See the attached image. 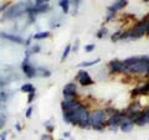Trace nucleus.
<instances>
[{"label":"nucleus","instance_id":"obj_1","mask_svg":"<svg viewBox=\"0 0 149 140\" xmlns=\"http://www.w3.org/2000/svg\"><path fill=\"white\" fill-rule=\"evenodd\" d=\"M34 5L30 0L27 1H20L15 4V5H11L10 8H8L5 11H4V15H3V19L4 20H14V19H17L20 17L21 15L26 14V11Z\"/></svg>","mask_w":149,"mask_h":140},{"label":"nucleus","instance_id":"obj_2","mask_svg":"<svg viewBox=\"0 0 149 140\" xmlns=\"http://www.w3.org/2000/svg\"><path fill=\"white\" fill-rule=\"evenodd\" d=\"M106 118H107V115L104 113V110H101V109L93 110L92 113H90V124H91V127L95 130H97V132H103Z\"/></svg>","mask_w":149,"mask_h":140},{"label":"nucleus","instance_id":"obj_3","mask_svg":"<svg viewBox=\"0 0 149 140\" xmlns=\"http://www.w3.org/2000/svg\"><path fill=\"white\" fill-rule=\"evenodd\" d=\"M148 68H149V56H141L139 61L128 68V72L134 74H141L148 72Z\"/></svg>","mask_w":149,"mask_h":140},{"label":"nucleus","instance_id":"obj_4","mask_svg":"<svg viewBox=\"0 0 149 140\" xmlns=\"http://www.w3.org/2000/svg\"><path fill=\"white\" fill-rule=\"evenodd\" d=\"M21 69H22V72H24V74L27 78L36 77V68L30 63L29 57L24 58V61H22V63H21Z\"/></svg>","mask_w":149,"mask_h":140},{"label":"nucleus","instance_id":"obj_5","mask_svg":"<svg viewBox=\"0 0 149 140\" xmlns=\"http://www.w3.org/2000/svg\"><path fill=\"white\" fill-rule=\"evenodd\" d=\"M62 94L65 99H76V96H77V87L73 82L71 83H67L66 86L63 87L62 89Z\"/></svg>","mask_w":149,"mask_h":140},{"label":"nucleus","instance_id":"obj_6","mask_svg":"<svg viewBox=\"0 0 149 140\" xmlns=\"http://www.w3.org/2000/svg\"><path fill=\"white\" fill-rule=\"evenodd\" d=\"M108 68L111 72H114V73H127L128 72V68L124 66L123 61H119V60H113L108 63Z\"/></svg>","mask_w":149,"mask_h":140},{"label":"nucleus","instance_id":"obj_7","mask_svg":"<svg viewBox=\"0 0 149 140\" xmlns=\"http://www.w3.org/2000/svg\"><path fill=\"white\" fill-rule=\"evenodd\" d=\"M76 79L81 83L82 86H85V87H87V86H92L93 83H95V81H93V79L91 78V76L88 74V72L85 71V69H80V71L77 72Z\"/></svg>","mask_w":149,"mask_h":140},{"label":"nucleus","instance_id":"obj_8","mask_svg":"<svg viewBox=\"0 0 149 140\" xmlns=\"http://www.w3.org/2000/svg\"><path fill=\"white\" fill-rule=\"evenodd\" d=\"M124 114L125 113H120V112H117L116 114H113L112 116H109L107 123H108V127H113V128H119L120 123L124 118Z\"/></svg>","mask_w":149,"mask_h":140},{"label":"nucleus","instance_id":"obj_9","mask_svg":"<svg viewBox=\"0 0 149 140\" xmlns=\"http://www.w3.org/2000/svg\"><path fill=\"white\" fill-rule=\"evenodd\" d=\"M133 125H134L133 120L127 115V113H125V114H124V118H123V120H122V123H120V125H119V128L122 129V132L129 133V132H132Z\"/></svg>","mask_w":149,"mask_h":140},{"label":"nucleus","instance_id":"obj_10","mask_svg":"<svg viewBox=\"0 0 149 140\" xmlns=\"http://www.w3.org/2000/svg\"><path fill=\"white\" fill-rule=\"evenodd\" d=\"M0 37L1 39H5L8 41H11V42H15L19 45H24V39L20 36H16V35H11V34H8V32H0Z\"/></svg>","mask_w":149,"mask_h":140},{"label":"nucleus","instance_id":"obj_11","mask_svg":"<svg viewBox=\"0 0 149 140\" xmlns=\"http://www.w3.org/2000/svg\"><path fill=\"white\" fill-rule=\"evenodd\" d=\"M134 124H137L138 127H144V125L149 124V110H144V112L142 110L139 116L134 122Z\"/></svg>","mask_w":149,"mask_h":140},{"label":"nucleus","instance_id":"obj_12","mask_svg":"<svg viewBox=\"0 0 149 140\" xmlns=\"http://www.w3.org/2000/svg\"><path fill=\"white\" fill-rule=\"evenodd\" d=\"M127 5H128V0H116V1L113 3V5H111V8L113 9V10L118 11V10L124 9Z\"/></svg>","mask_w":149,"mask_h":140},{"label":"nucleus","instance_id":"obj_13","mask_svg":"<svg viewBox=\"0 0 149 140\" xmlns=\"http://www.w3.org/2000/svg\"><path fill=\"white\" fill-rule=\"evenodd\" d=\"M138 61H139V56H132V57H128V58L123 60V63H124L125 67L129 68V67H132L133 64H136Z\"/></svg>","mask_w":149,"mask_h":140},{"label":"nucleus","instance_id":"obj_14","mask_svg":"<svg viewBox=\"0 0 149 140\" xmlns=\"http://www.w3.org/2000/svg\"><path fill=\"white\" fill-rule=\"evenodd\" d=\"M51 72L45 67H37L36 68V77H50Z\"/></svg>","mask_w":149,"mask_h":140},{"label":"nucleus","instance_id":"obj_15","mask_svg":"<svg viewBox=\"0 0 149 140\" xmlns=\"http://www.w3.org/2000/svg\"><path fill=\"white\" fill-rule=\"evenodd\" d=\"M20 91L21 92H24V93H32V92H35V87L31 85V83H25V85H22L21 88H20Z\"/></svg>","mask_w":149,"mask_h":140},{"label":"nucleus","instance_id":"obj_16","mask_svg":"<svg viewBox=\"0 0 149 140\" xmlns=\"http://www.w3.org/2000/svg\"><path fill=\"white\" fill-rule=\"evenodd\" d=\"M70 0H60L58 1V5L62 8V11L65 12V14H67L68 11H70Z\"/></svg>","mask_w":149,"mask_h":140},{"label":"nucleus","instance_id":"obj_17","mask_svg":"<svg viewBox=\"0 0 149 140\" xmlns=\"http://www.w3.org/2000/svg\"><path fill=\"white\" fill-rule=\"evenodd\" d=\"M50 36V31H42V32H37L32 36V39L34 40H44V39H47Z\"/></svg>","mask_w":149,"mask_h":140},{"label":"nucleus","instance_id":"obj_18","mask_svg":"<svg viewBox=\"0 0 149 140\" xmlns=\"http://www.w3.org/2000/svg\"><path fill=\"white\" fill-rule=\"evenodd\" d=\"M101 62V58H96V60H92V61H88V62H81L78 66L80 67H91V66H95V64L100 63Z\"/></svg>","mask_w":149,"mask_h":140},{"label":"nucleus","instance_id":"obj_19","mask_svg":"<svg viewBox=\"0 0 149 140\" xmlns=\"http://www.w3.org/2000/svg\"><path fill=\"white\" fill-rule=\"evenodd\" d=\"M71 50H72V46L71 45H67L66 47H65L63 52H62V56H61V62H65V60L67 58V56L70 55V52H71Z\"/></svg>","mask_w":149,"mask_h":140},{"label":"nucleus","instance_id":"obj_20","mask_svg":"<svg viewBox=\"0 0 149 140\" xmlns=\"http://www.w3.org/2000/svg\"><path fill=\"white\" fill-rule=\"evenodd\" d=\"M120 34H122V31H116L113 35L111 36V40L116 42V41H120Z\"/></svg>","mask_w":149,"mask_h":140},{"label":"nucleus","instance_id":"obj_21","mask_svg":"<svg viewBox=\"0 0 149 140\" xmlns=\"http://www.w3.org/2000/svg\"><path fill=\"white\" fill-rule=\"evenodd\" d=\"M104 36H107V29L106 27H102V29L97 32V37H98V39H102V37H104Z\"/></svg>","mask_w":149,"mask_h":140},{"label":"nucleus","instance_id":"obj_22","mask_svg":"<svg viewBox=\"0 0 149 140\" xmlns=\"http://www.w3.org/2000/svg\"><path fill=\"white\" fill-rule=\"evenodd\" d=\"M95 49H96L95 44H90V45L85 46V51H86V52H92V51H95Z\"/></svg>","mask_w":149,"mask_h":140},{"label":"nucleus","instance_id":"obj_23","mask_svg":"<svg viewBox=\"0 0 149 140\" xmlns=\"http://www.w3.org/2000/svg\"><path fill=\"white\" fill-rule=\"evenodd\" d=\"M32 110H34V107H29V108H27L26 109V112H25V116H26V118L27 119H29V118H31V114H32Z\"/></svg>","mask_w":149,"mask_h":140},{"label":"nucleus","instance_id":"obj_24","mask_svg":"<svg viewBox=\"0 0 149 140\" xmlns=\"http://www.w3.org/2000/svg\"><path fill=\"white\" fill-rule=\"evenodd\" d=\"M45 127L47 128L49 133H52V132H54V125H51V123H50V122H46V123H45Z\"/></svg>","mask_w":149,"mask_h":140},{"label":"nucleus","instance_id":"obj_25","mask_svg":"<svg viewBox=\"0 0 149 140\" xmlns=\"http://www.w3.org/2000/svg\"><path fill=\"white\" fill-rule=\"evenodd\" d=\"M50 0H35V5H42V4H49Z\"/></svg>","mask_w":149,"mask_h":140},{"label":"nucleus","instance_id":"obj_26","mask_svg":"<svg viewBox=\"0 0 149 140\" xmlns=\"http://www.w3.org/2000/svg\"><path fill=\"white\" fill-rule=\"evenodd\" d=\"M78 46H80V41L76 40L74 41V45H73V47H72V52H77V50H78Z\"/></svg>","mask_w":149,"mask_h":140},{"label":"nucleus","instance_id":"obj_27","mask_svg":"<svg viewBox=\"0 0 149 140\" xmlns=\"http://www.w3.org/2000/svg\"><path fill=\"white\" fill-rule=\"evenodd\" d=\"M70 1H71V0H70ZM81 1H82V0H72V4L74 5V9H76V10L78 9V6H80Z\"/></svg>","mask_w":149,"mask_h":140},{"label":"nucleus","instance_id":"obj_28","mask_svg":"<svg viewBox=\"0 0 149 140\" xmlns=\"http://www.w3.org/2000/svg\"><path fill=\"white\" fill-rule=\"evenodd\" d=\"M41 140H54L52 138V135H49V134H45L41 137Z\"/></svg>","mask_w":149,"mask_h":140},{"label":"nucleus","instance_id":"obj_29","mask_svg":"<svg viewBox=\"0 0 149 140\" xmlns=\"http://www.w3.org/2000/svg\"><path fill=\"white\" fill-rule=\"evenodd\" d=\"M34 98H35V92L29 93V98H27V102H29V103H31V102L34 100Z\"/></svg>","mask_w":149,"mask_h":140},{"label":"nucleus","instance_id":"obj_30","mask_svg":"<svg viewBox=\"0 0 149 140\" xmlns=\"http://www.w3.org/2000/svg\"><path fill=\"white\" fill-rule=\"evenodd\" d=\"M31 39H32V36H30L29 39H27V40L25 41V42H24V45L26 46V47H30V45H31Z\"/></svg>","mask_w":149,"mask_h":140},{"label":"nucleus","instance_id":"obj_31","mask_svg":"<svg viewBox=\"0 0 149 140\" xmlns=\"http://www.w3.org/2000/svg\"><path fill=\"white\" fill-rule=\"evenodd\" d=\"M6 137H8V132H3L0 134V140H6Z\"/></svg>","mask_w":149,"mask_h":140},{"label":"nucleus","instance_id":"obj_32","mask_svg":"<svg viewBox=\"0 0 149 140\" xmlns=\"http://www.w3.org/2000/svg\"><path fill=\"white\" fill-rule=\"evenodd\" d=\"M6 9H8V4H5V5H1V6H0V12H1L3 10H4V11H5V10H6Z\"/></svg>","mask_w":149,"mask_h":140},{"label":"nucleus","instance_id":"obj_33","mask_svg":"<svg viewBox=\"0 0 149 140\" xmlns=\"http://www.w3.org/2000/svg\"><path fill=\"white\" fill-rule=\"evenodd\" d=\"M15 127H16V129H17V132H20V130H21V125H20V124H16Z\"/></svg>","mask_w":149,"mask_h":140},{"label":"nucleus","instance_id":"obj_34","mask_svg":"<svg viewBox=\"0 0 149 140\" xmlns=\"http://www.w3.org/2000/svg\"><path fill=\"white\" fill-rule=\"evenodd\" d=\"M4 122H5V120H3L1 118H0V128H1L3 125H4Z\"/></svg>","mask_w":149,"mask_h":140},{"label":"nucleus","instance_id":"obj_35","mask_svg":"<svg viewBox=\"0 0 149 140\" xmlns=\"http://www.w3.org/2000/svg\"><path fill=\"white\" fill-rule=\"evenodd\" d=\"M63 137L65 138H68L70 137V133H63Z\"/></svg>","mask_w":149,"mask_h":140},{"label":"nucleus","instance_id":"obj_36","mask_svg":"<svg viewBox=\"0 0 149 140\" xmlns=\"http://www.w3.org/2000/svg\"><path fill=\"white\" fill-rule=\"evenodd\" d=\"M147 35H149V25H148V27H147Z\"/></svg>","mask_w":149,"mask_h":140},{"label":"nucleus","instance_id":"obj_37","mask_svg":"<svg viewBox=\"0 0 149 140\" xmlns=\"http://www.w3.org/2000/svg\"><path fill=\"white\" fill-rule=\"evenodd\" d=\"M143 1H144V3H148V1H149V0H143Z\"/></svg>","mask_w":149,"mask_h":140},{"label":"nucleus","instance_id":"obj_38","mask_svg":"<svg viewBox=\"0 0 149 140\" xmlns=\"http://www.w3.org/2000/svg\"><path fill=\"white\" fill-rule=\"evenodd\" d=\"M147 73H148V74H149V68H148V72H147Z\"/></svg>","mask_w":149,"mask_h":140},{"label":"nucleus","instance_id":"obj_39","mask_svg":"<svg viewBox=\"0 0 149 140\" xmlns=\"http://www.w3.org/2000/svg\"><path fill=\"white\" fill-rule=\"evenodd\" d=\"M0 85H3V83H1V82H0Z\"/></svg>","mask_w":149,"mask_h":140},{"label":"nucleus","instance_id":"obj_40","mask_svg":"<svg viewBox=\"0 0 149 140\" xmlns=\"http://www.w3.org/2000/svg\"><path fill=\"white\" fill-rule=\"evenodd\" d=\"M60 140H63V139H60Z\"/></svg>","mask_w":149,"mask_h":140}]
</instances>
